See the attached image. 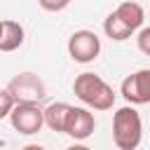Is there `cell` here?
<instances>
[{
  "instance_id": "obj_12",
  "label": "cell",
  "mask_w": 150,
  "mask_h": 150,
  "mask_svg": "<svg viewBox=\"0 0 150 150\" xmlns=\"http://www.w3.org/2000/svg\"><path fill=\"white\" fill-rule=\"evenodd\" d=\"M14 105H16V101L12 98V94L7 89H0V120L9 117V112L14 110Z\"/></svg>"
},
{
  "instance_id": "obj_5",
  "label": "cell",
  "mask_w": 150,
  "mask_h": 150,
  "mask_svg": "<svg viewBox=\"0 0 150 150\" xmlns=\"http://www.w3.org/2000/svg\"><path fill=\"white\" fill-rule=\"evenodd\" d=\"M9 122L19 134L33 136L45 127V108H40V103H16L9 112Z\"/></svg>"
},
{
  "instance_id": "obj_4",
  "label": "cell",
  "mask_w": 150,
  "mask_h": 150,
  "mask_svg": "<svg viewBox=\"0 0 150 150\" xmlns=\"http://www.w3.org/2000/svg\"><path fill=\"white\" fill-rule=\"evenodd\" d=\"M68 54L75 63H91L101 54V38L94 30H75L68 38Z\"/></svg>"
},
{
  "instance_id": "obj_6",
  "label": "cell",
  "mask_w": 150,
  "mask_h": 150,
  "mask_svg": "<svg viewBox=\"0 0 150 150\" xmlns=\"http://www.w3.org/2000/svg\"><path fill=\"white\" fill-rule=\"evenodd\" d=\"M120 94L131 105L150 103V68H141V70H134L131 75H127L120 84Z\"/></svg>"
},
{
  "instance_id": "obj_3",
  "label": "cell",
  "mask_w": 150,
  "mask_h": 150,
  "mask_svg": "<svg viewBox=\"0 0 150 150\" xmlns=\"http://www.w3.org/2000/svg\"><path fill=\"white\" fill-rule=\"evenodd\" d=\"M7 91L16 103H40L47 96V87L40 75L35 73H19L9 80Z\"/></svg>"
},
{
  "instance_id": "obj_7",
  "label": "cell",
  "mask_w": 150,
  "mask_h": 150,
  "mask_svg": "<svg viewBox=\"0 0 150 150\" xmlns=\"http://www.w3.org/2000/svg\"><path fill=\"white\" fill-rule=\"evenodd\" d=\"M96 129V120L91 108H70L68 122H66V134L75 141H87Z\"/></svg>"
},
{
  "instance_id": "obj_15",
  "label": "cell",
  "mask_w": 150,
  "mask_h": 150,
  "mask_svg": "<svg viewBox=\"0 0 150 150\" xmlns=\"http://www.w3.org/2000/svg\"><path fill=\"white\" fill-rule=\"evenodd\" d=\"M66 150H91V148H89V145H84L82 141H75V143H73V145H68Z\"/></svg>"
},
{
  "instance_id": "obj_11",
  "label": "cell",
  "mask_w": 150,
  "mask_h": 150,
  "mask_svg": "<svg viewBox=\"0 0 150 150\" xmlns=\"http://www.w3.org/2000/svg\"><path fill=\"white\" fill-rule=\"evenodd\" d=\"M103 33H105L110 40H115V42H124V40H129V38L134 35V30L127 28L115 12H110V14L103 19Z\"/></svg>"
},
{
  "instance_id": "obj_2",
  "label": "cell",
  "mask_w": 150,
  "mask_h": 150,
  "mask_svg": "<svg viewBox=\"0 0 150 150\" xmlns=\"http://www.w3.org/2000/svg\"><path fill=\"white\" fill-rule=\"evenodd\" d=\"M143 141V120L138 110L129 103L112 115V143L120 150H136Z\"/></svg>"
},
{
  "instance_id": "obj_9",
  "label": "cell",
  "mask_w": 150,
  "mask_h": 150,
  "mask_svg": "<svg viewBox=\"0 0 150 150\" xmlns=\"http://www.w3.org/2000/svg\"><path fill=\"white\" fill-rule=\"evenodd\" d=\"M115 14H117V16L122 19V23H124L127 28H131L134 33L141 30L143 23H145V12H143V7H141L138 2H134V0L120 2V5L115 7Z\"/></svg>"
},
{
  "instance_id": "obj_13",
  "label": "cell",
  "mask_w": 150,
  "mask_h": 150,
  "mask_svg": "<svg viewBox=\"0 0 150 150\" xmlns=\"http://www.w3.org/2000/svg\"><path fill=\"white\" fill-rule=\"evenodd\" d=\"M136 45H138V49H141L145 56H150V26H143V28L138 30Z\"/></svg>"
},
{
  "instance_id": "obj_17",
  "label": "cell",
  "mask_w": 150,
  "mask_h": 150,
  "mask_svg": "<svg viewBox=\"0 0 150 150\" xmlns=\"http://www.w3.org/2000/svg\"><path fill=\"white\" fill-rule=\"evenodd\" d=\"M0 33H2V19H0Z\"/></svg>"
},
{
  "instance_id": "obj_10",
  "label": "cell",
  "mask_w": 150,
  "mask_h": 150,
  "mask_svg": "<svg viewBox=\"0 0 150 150\" xmlns=\"http://www.w3.org/2000/svg\"><path fill=\"white\" fill-rule=\"evenodd\" d=\"M70 108L68 103L63 101H54L45 108V127H49L52 131H61L66 134V122H68V115H70Z\"/></svg>"
},
{
  "instance_id": "obj_16",
  "label": "cell",
  "mask_w": 150,
  "mask_h": 150,
  "mask_svg": "<svg viewBox=\"0 0 150 150\" xmlns=\"http://www.w3.org/2000/svg\"><path fill=\"white\" fill-rule=\"evenodd\" d=\"M21 150H47V148H42V145H35V143H28V145H23Z\"/></svg>"
},
{
  "instance_id": "obj_1",
  "label": "cell",
  "mask_w": 150,
  "mask_h": 150,
  "mask_svg": "<svg viewBox=\"0 0 150 150\" xmlns=\"http://www.w3.org/2000/svg\"><path fill=\"white\" fill-rule=\"evenodd\" d=\"M73 94L91 110H110L115 105L112 87L96 73H80L73 82Z\"/></svg>"
},
{
  "instance_id": "obj_8",
  "label": "cell",
  "mask_w": 150,
  "mask_h": 150,
  "mask_svg": "<svg viewBox=\"0 0 150 150\" xmlns=\"http://www.w3.org/2000/svg\"><path fill=\"white\" fill-rule=\"evenodd\" d=\"M26 30L14 19H2V33H0V52H14L23 45Z\"/></svg>"
},
{
  "instance_id": "obj_14",
  "label": "cell",
  "mask_w": 150,
  "mask_h": 150,
  "mask_svg": "<svg viewBox=\"0 0 150 150\" xmlns=\"http://www.w3.org/2000/svg\"><path fill=\"white\" fill-rule=\"evenodd\" d=\"M38 5L45 9V12H61L70 5V0H38Z\"/></svg>"
}]
</instances>
